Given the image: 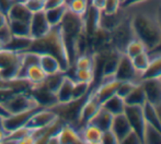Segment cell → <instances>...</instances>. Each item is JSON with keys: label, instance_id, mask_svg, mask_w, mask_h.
Listing matches in <instances>:
<instances>
[{"label": "cell", "instance_id": "cell-1", "mask_svg": "<svg viewBox=\"0 0 161 144\" xmlns=\"http://www.w3.org/2000/svg\"><path fill=\"white\" fill-rule=\"evenodd\" d=\"M161 0H145L142 3L125 8L129 12L135 36L146 45L148 51L161 45V28L157 18V8Z\"/></svg>", "mask_w": 161, "mask_h": 144}, {"label": "cell", "instance_id": "cell-2", "mask_svg": "<svg viewBox=\"0 0 161 144\" xmlns=\"http://www.w3.org/2000/svg\"><path fill=\"white\" fill-rule=\"evenodd\" d=\"M128 11V10H127ZM135 37V33L131 28L129 12L114 28L110 32V44L117 51L124 54L127 44Z\"/></svg>", "mask_w": 161, "mask_h": 144}, {"label": "cell", "instance_id": "cell-3", "mask_svg": "<svg viewBox=\"0 0 161 144\" xmlns=\"http://www.w3.org/2000/svg\"><path fill=\"white\" fill-rule=\"evenodd\" d=\"M21 53L9 48L0 50V76L3 81H9L17 76L20 69Z\"/></svg>", "mask_w": 161, "mask_h": 144}, {"label": "cell", "instance_id": "cell-4", "mask_svg": "<svg viewBox=\"0 0 161 144\" xmlns=\"http://www.w3.org/2000/svg\"><path fill=\"white\" fill-rule=\"evenodd\" d=\"M3 104L10 115L23 111L26 109H31V108L43 107L42 105L38 104V102L34 96L28 95L23 92L13 93L6 102H3Z\"/></svg>", "mask_w": 161, "mask_h": 144}, {"label": "cell", "instance_id": "cell-5", "mask_svg": "<svg viewBox=\"0 0 161 144\" xmlns=\"http://www.w3.org/2000/svg\"><path fill=\"white\" fill-rule=\"evenodd\" d=\"M114 78L119 82H124V81H130L135 83L142 82V73L136 70L130 58L127 57L125 54H121Z\"/></svg>", "mask_w": 161, "mask_h": 144}, {"label": "cell", "instance_id": "cell-6", "mask_svg": "<svg viewBox=\"0 0 161 144\" xmlns=\"http://www.w3.org/2000/svg\"><path fill=\"white\" fill-rule=\"evenodd\" d=\"M124 115L127 118L129 126L131 130L139 136L142 143L145 128H146V120L144 117L142 106H136V105H126L124 109Z\"/></svg>", "mask_w": 161, "mask_h": 144}, {"label": "cell", "instance_id": "cell-7", "mask_svg": "<svg viewBox=\"0 0 161 144\" xmlns=\"http://www.w3.org/2000/svg\"><path fill=\"white\" fill-rule=\"evenodd\" d=\"M58 118L57 114L54 111L52 108L48 107H43L36 110L30 118V120L26 123V127L32 131V130L43 129V128L47 127L51 123H53L56 119Z\"/></svg>", "mask_w": 161, "mask_h": 144}, {"label": "cell", "instance_id": "cell-8", "mask_svg": "<svg viewBox=\"0 0 161 144\" xmlns=\"http://www.w3.org/2000/svg\"><path fill=\"white\" fill-rule=\"evenodd\" d=\"M40 108H43V107L31 108V109H26V110H23V111L9 115L8 117L2 119V128L9 133V132L14 131V130L19 129V128H21V127H25L28 121L30 120V118L32 117V115L36 110L40 109Z\"/></svg>", "mask_w": 161, "mask_h": 144}, {"label": "cell", "instance_id": "cell-9", "mask_svg": "<svg viewBox=\"0 0 161 144\" xmlns=\"http://www.w3.org/2000/svg\"><path fill=\"white\" fill-rule=\"evenodd\" d=\"M51 28L52 26L49 25L46 17H45L44 10L33 13L30 20V36L33 39L45 36Z\"/></svg>", "mask_w": 161, "mask_h": 144}, {"label": "cell", "instance_id": "cell-10", "mask_svg": "<svg viewBox=\"0 0 161 144\" xmlns=\"http://www.w3.org/2000/svg\"><path fill=\"white\" fill-rule=\"evenodd\" d=\"M119 81L115 80V78H108V79H102L100 81L99 85L93 90L90 91L93 96L100 102V104L102 105V103L105 102L108 98H110L111 96L116 94V90L119 86Z\"/></svg>", "mask_w": 161, "mask_h": 144}, {"label": "cell", "instance_id": "cell-11", "mask_svg": "<svg viewBox=\"0 0 161 144\" xmlns=\"http://www.w3.org/2000/svg\"><path fill=\"white\" fill-rule=\"evenodd\" d=\"M101 108V104L100 102L93 96V94L91 92H89V94L86 97L85 102H83L82 106L80 109V114H79L78 118V125H81V127H83L85 125H87L91 118L97 114V110Z\"/></svg>", "mask_w": 161, "mask_h": 144}, {"label": "cell", "instance_id": "cell-12", "mask_svg": "<svg viewBox=\"0 0 161 144\" xmlns=\"http://www.w3.org/2000/svg\"><path fill=\"white\" fill-rule=\"evenodd\" d=\"M142 85L144 87L146 100L153 105H157L161 103V79L153 78L145 79L142 81Z\"/></svg>", "mask_w": 161, "mask_h": 144}, {"label": "cell", "instance_id": "cell-13", "mask_svg": "<svg viewBox=\"0 0 161 144\" xmlns=\"http://www.w3.org/2000/svg\"><path fill=\"white\" fill-rule=\"evenodd\" d=\"M110 130L114 133V136H116L117 142L122 143L124 138L131 131V128H130V126H129V122H128L127 118L125 117V115H124V112L123 114H119V115L113 116Z\"/></svg>", "mask_w": 161, "mask_h": 144}, {"label": "cell", "instance_id": "cell-14", "mask_svg": "<svg viewBox=\"0 0 161 144\" xmlns=\"http://www.w3.org/2000/svg\"><path fill=\"white\" fill-rule=\"evenodd\" d=\"M38 64H40L41 68L44 70V72L47 74V75L58 73V72H65L59 60H58L55 56L52 55V54H49V53L40 54Z\"/></svg>", "mask_w": 161, "mask_h": 144}, {"label": "cell", "instance_id": "cell-15", "mask_svg": "<svg viewBox=\"0 0 161 144\" xmlns=\"http://www.w3.org/2000/svg\"><path fill=\"white\" fill-rule=\"evenodd\" d=\"M58 143L60 144H79L82 143L79 131L70 123H64L57 133Z\"/></svg>", "mask_w": 161, "mask_h": 144}, {"label": "cell", "instance_id": "cell-16", "mask_svg": "<svg viewBox=\"0 0 161 144\" xmlns=\"http://www.w3.org/2000/svg\"><path fill=\"white\" fill-rule=\"evenodd\" d=\"M78 131L80 133L82 143L101 144L103 131L100 128H97V126L92 125V123H87L83 127H81L80 130H78Z\"/></svg>", "mask_w": 161, "mask_h": 144}, {"label": "cell", "instance_id": "cell-17", "mask_svg": "<svg viewBox=\"0 0 161 144\" xmlns=\"http://www.w3.org/2000/svg\"><path fill=\"white\" fill-rule=\"evenodd\" d=\"M32 14L33 13L29 10L24 2H13L7 12V18L8 20L30 22Z\"/></svg>", "mask_w": 161, "mask_h": 144}, {"label": "cell", "instance_id": "cell-18", "mask_svg": "<svg viewBox=\"0 0 161 144\" xmlns=\"http://www.w3.org/2000/svg\"><path fill=\"white\" fill-rule=\"evenodd\" d=\"M74 83H75L74 79H72L71 76H68L65 74L59 87H58L57 91L55 92L57 103H59V104H65V103H68V102H70V100H72Z\"/></svg>", "mask_w": 161, "mask_h": 144}, {"label": "cell", "instance_id": "cell-19", "mask_svg": "<svg viewBox=\"0 0 161 144\" xmlns=\"http://www.w3.org/2000/svg\"><path fill=\"white\" fill-rule=\"evenodd\" d=\"M46 76L47 74L45 73L38 64L28 67L25 70V74H24V79H26V81L30 83L31 87H33V89H37V87L42 86Z\"/></svg>", "mask_w": 161, "mask_h": 144}, {"label": "cell", "instance_id": "cell-20", "mask_svg": "<svg viewBox=\"0 0 161 144\" xmlns=\"http://www.w3.org/2000/svg\"><path fill=\"white\" fill-rule=\"evenodd\" d=\"M112 119H113V115L101 106V108L97 110V114L92 117L91 120L88 123H92V125L97 126V128H100L102 131H106V130H108L111 128Z\"/></svg>", "mask_w": 161, "mask_h": 144}, {"label": "cell", "instance_id": "cell-21", "mask_svg": "<svg viewBox=\"0 0 161 144\" xmlns=\"http://www.w3.org/2000/svg\"><path fill=\"white\" fill-rule=\"evenodd\" d=\"M101 106L103 107L104 109L108 110V112H111L113 116H115V115L123 114L126 104H125L124 98H122L121 96L115 94V95L111 96L110 98H108L105 102L102 103Z\"/></svg>", "mask_w": 161, "mask_h": 144}, {"label": "cell", "instance_id": "cell-22", "mask_svg": "<svg viewBox=\"0 0 161 144\" xmlns=\"http://www.w3.org/2000/svg\"><path fill=\"white\" fill-rule=\"evenodd\" d=\"M124 100L126 105H136V106H142L147 102L142 82L134 86V89L129 92V94L124 98Z\"/></svg>", "mask_w": 161, "mask_h": 144}, {"label": "cell", "instance_id": "cell-23", "mask_svg": "<svg viewBox=\"0 0 161 144\" xmlns=\"http://www.w3.org/2000/svg\"><path fill=\"white\" fill-rule=\"evenodd\" d=\"M66 10H67V6L60 7H56V8H52V9H46L44 10L45 12V17H46L47 21H48L49 25L53 28V26H58L62 21L63 17H64Z\"/></svg>", "mask_w": 161, "mask_h": 144}, {"label": "cell", "instance_id": "cell-24", "mask_svg": "<svg viewBox=\"0 0 161 144\" xmlns=\"http://www.w3.org/2000/svg\"><path fill=\"white\" fill-rule=\"evenodd\" d=\"M8 24H9V26H10L11 33H12L13 36H19V37H31L30 36V22L8 20Z\"/></svg>", "mask_w": 161, "mask_h": 144}, {"label": "cell", "instance_id": "cell-25", "mask_svg": "<svg viewBox=\"0 0 161 144\" xmlns=\"http://www.w3.org/2000/svg\"><path fill=\"white\" fill-rule=\"evenodd\" d=\"M142 111H144V117H145V120H146V123L153 126L156 129L161 131V125L159 122V119H158L155 106L153 104H150V103L146 102L142 105Z\"/></svg>", "mask_w": 161, "mask_h": 144}, {"label": "cell", "instance_id": "cell-26", "mask_svg": "<svg viewBox=\"0 0 161 144\" xmlns=\"http://www.w3.org/2000/svg\"><path fill=\"white\" fill-rule=\"evenodd\" d=\"M144 51H148L146 45H145L139 38H137L135 36V37L127 44L124 54H125L127 57L133 58V57H135V56L139 55L140 53H144Z\"/></svg>", "mask_w": 161, "mask_h": 144}, {"label": "cell", "instance_id": "cell-27", "mask_svg": "<svg viewBox=\"0 0 161 144\" xmlns=\"http://www.w3.org/2000/svg\"><path fill=\"white\" fill-rule=\"evenodd\" d=\"M96 64V57L94 54H82L76 57L74 61L75 69H93Z\"/></svg>", "mask_w": 161, "mask_h": 144}, {"label": "cell", "instance_id": "cell-28", "mask_svg": "<svg viewBox=\"0 0 161 144\" xmlns=\"http://www.w3.org/2000/svg\"><path fill=\"white\" fill-rule=\"evenodd\" d=\"M66 6L68 10L71 11L72 13L79 17H83L89 8L90 1L89 0H67Z\"/></svg>", "mask_w": 161, "mask_h": 144}, {"label": "cell", "instance_id": "cell-29", "mask_svg": "<svg viewBox=\"0 0 161 144\" xmlns=\"http://www.w3.org/2000/svg\"><path fill=\"white\" fill-rule=\"evenodd\" d=\"M72 79L77 82H83L92 85L96 80V74L93 69H75Z\"/></svg>", "mask_w": 161, "mask_h": 144}, {"label": "cell", "instance_id": "cell-30", "mask_svg": "<svg viewBox=\"0 0 161 144\" xmlns=\"http://www.w3.org/2000/svg\"><path fill=\"white\" fill-rule=\"evenodd\" d=\"M131 62H133L134 67L139 73H144L145 70L148 68L149 62H150V55H149V51H144V53H140L139 55L135 56V57L130 58Z\"/></svg>", "mask_w": 161, "mask_h": 144}, {"label": "cell", "instance_id": "cell-31", "mask_svg": "<svg viewBox=\"0 0 161 144\" xmlns=\"http://www.w3.org/2000/svg\"><path fill=\"white\" fill-rule=\"evenodd\" d=\"M142 143H155L161 144V131L156 129L155 127L146 123L145 128L144 138H142Z\"/></svg>", "mask_w": 161, "mask_h": 144}, {"label": "cell", "instance_id": "cell-32", "mask_svg": "<svg viewBox=\"0 0 161 144\" xmlns=\"http://www.w3.org/2000/svg\"><path fill=\"white\" fill-rule=\"evenodd\" d=\"M90 87H91V85L88 83L75 81L74 90H72V100H80V98L86 97L89 94Z\"/></svg>", "mask_w": 161, "mask_h": 144}, {"label": "cell", "instance_id": "cell-33", "mask_svg": "<svg viewBox=\"0 0 161 144\" xmlns=\"http://www.w3.org/2000/svg\"><path fill=\"white\" fill-rule=\"evenodd\" d=\"M136 84H138V83L130 82V81H124V82H119V86H117V90H116V94L119 96H121L122 98H125L126 96L129 94V92L134 89V86H135Z\"/></svg>", "mask_w": 161, "mask_h": 144}, {"label": "cell", "instance_id": "cell-34", "mask_svg": "<svg viewBox=\"0 0 161 144\" xmlns=\"http://www.w3.org/2000/svg\"><path fill=\"white\" fill-rule=\"evenodd\" d=\"M122 8L121 0H104L102 11L105 13H115Z\"/></svg>", "mask_w": 161, "mask_h": 144}, {"label": "cell", "instance_id": "cell-35", "mask_svg": "<svg viewBox=\"0 0 161 144\" xmlns=\"http://www.w3.org/2000/svg\"><path fill=\"white\" fill-rule=\"evenodd\" d=\"M24 3L32 13L44 10V1L42 0H26Z\"/></svg>", "mask_w": 161, "mask_h": 144}, {"label": "cell", "instance_id": "cell-36", "mask_svg": "<svg viewBox=\"0 0 161 144\" xmlns=\"http://www.w3.org/2000/svg\"><path fill=\"white\" fill-rule=\"evenodd\" d=\"M12 33H11L10 30V26H9L8 23L3 24V25L0 26V39L4 43V44H8L9 42L11 40L12 38Z\"/></svg>", "mask_w": 161, "mask_h": 144}, {"label": "cell", "instance_id": "cell-37", "mask_svg": "<svg viewBox=\"0 0 161 144\" xmlns=\"http://www.w3.org/2000/svg\"><path fill=\"white\" fill-rule=\"evenodd\" d=\"M101 143L102 144H117L119 142H117V139H116V136H114V133L108 129V130H106V131H103V133H102Z\"/></svg>", "mask_w": 161, "mask_h": 144}, {"label": "cell", "instance_id": "cell-38", "mask_svg": "<svg viewBox=\"0 0 161 144\" xmlns=\"http://www.w3.org/2000/svg\"><path fill=\"white\" fill-rule=\"evenodd\" d=\"M122 143H129V144H136V143H142V140L139 139V136L131 130L127 136L124 138V140L122 141Z\"/></svg>", "mask_w": 161, "mask_h": 144}, {"label": "cell", "instance_id": "cell-39", "mask_svg": "<svg viewBox=\"0 0 161 144\" xmlns=\"http://www.w3.org/2000/svg\"><path fill=\"white\" fill-rule=\"evenodd\" d=\"M66 4V0H44V10Z\"/></svg>", "mask_w": 161, "mask_h": 144}, {"label": "cell", "instance_id": "cell-40", "mask_svg": "<svg viewBox=\"0 0 161 144\" xmlns=\"http://www.w3.org/2000/svg\"><path fill=\"white\" fill-rule=\"evenodd\" d=\"M18 143L19 144H35L36 140H35V138H34V136L32 134V132L30 131L29 133H26L25 136H22V138L18 141Z\"/></svg>", "mask_w": 161, "mask_h": 144}, {"label": "cell", "instance_id": "cell-41", "mask_svg": "<svg viewBox=\"0 0 161 144\" xmlns=\"http://www.w3.org/2000/svg\"><path fill=\"white\" fill-rule=\"evenodd\" d=\"M145 0H124L122 2V8H129V7L136 6L138 3H142Z\"/></svg>", "mask_w": 161, "mask_h": 144}, {"label": "cell", "instance_id": "cell-42", "mask_svg": "<svg viewBox=\"0 0 161 144\" xmlns=\"http://www.w3.org/2000/svg\"><path fill=\"white\" fill-rule=\"evenodd\" d=\"M7 138H8V132H7L1 126V127H0V143H6Z\"/></svg>", "mask_w": 161, "mask_h": 144}, {"label": "cell", "instance_id": "cell-43", "mask_svg": "<svg viewBox=\"0 0 161 144\" xmlns=\"http://www.w3.org/2000/svg\"><path fill=\"white\" fill-rule=\"evenodd\" d=\"M8 23V18H7V14L0 11V26L3 25V24Z\"/></svg>", "mask_w": 161, "mask_h": 144}, {"label": "cell", "instance_id": "cell-44", "mask_svg": "<svg viewBox=\"0 0 161 144\" xmlns=\"http://www.w3.org/2000/svg\"><path fill=\"white\" fill-rule=\"evenodd\" d=\"M155 106V109H156V112H157V116H158V119H159V122L161 125V103L160 104H157V105H153Z\"/></svg>", "mask_w": 161, "mask_h": 144}, {"label": "cell", "instance_id": "cell-45", "mask_svg": "<svg viewBox=\"0 0 161 144\" xmlns=\"http://www.w3.org/2000/svg\"><path fill=\"white\" fill-rule=\"evenodd\" d=\"M157 18H158V22L160 24V28H161V1L158 4V8H157Z\"/></svg>", "mask_w": 161, "mask_h": 144}, {"label": "cell", "instance_id": "cell-46", "mask_svg": "<svg viewBox=\"0 0 161 144\" xmlns=\"http://www.w3.org/2000/svg\"><path fill=\"white\" fill-rule=\"evenodd\" d=\"M3 48H6V44H4L1 39H0V50H2Z\"/></svg>", "mask_w": 161, "mask_h": 144}, {"label": "cell", "instance_id": "cell-47", "mask_svg": "<svg viewBox=\"0 0 161 144\" xmlns=\"http://www.w3.org/2000/svg\"><path fill=\"white\" fill-rule=\"evenodd\" d=\"M12 2H25L26 0H11Z\"/></svg>", "mask_w": 161, "mask_h": 144}, {"label": "cell", "instance_id": "cell-48", "mask_svg": "<svg viewBox=\"0 0 161 144\" xmlns=\"http://www.w3.org/2000/svg\"><path fill=\"white\" fill-rule=\"evenodd\" d=\"M1 126H2V119L0 118V127H1Z\"/></svg>", "mask_w": 161, "mask_h": 144}, {"label": "cell", "instance_id": "cell-49", "mask_svg": "<svg viewBox=\"0 0 161 144\" xmlns=\"http://www.w3.org/2000/svg\"><path fill=\"white\" fill-rule=\"evenodd\" d=\"M121 1H122V2H123V1H124V0H121Z\"/></svg>", "mask_w": 161, "mask_h": 144}, {"label": "cell", "instance_id": "cell-50", "mask_svg": "<svg viewBox=\"0 0 161 144\" xmlns=\"http://www.w3.org/2000/svg\"><path fill=\"white\" fill-rule=\"evenodd\" d=\"M42 1H44V0H42Z\"/></svg>", "mask_w": 161, "mask_h": 144}, {"label": "cell", "instance_id": "cell-51", "mask_svg": "<svg viewBox=\"0 0 161 144\" xmlns=\"http://www.w3.org/2000/svg\"><path fill=\"white\" fill-rule=\"evenodd\" d=\"M89 1H91V0H89Z\"/></svg>", "mask_w": 161, "mask_h": 144}, {"label": "cell", "instance_id": "cell-52", "mask_svg": "<svg viewBox=\"0 0 161 144\" xmlns=\"http://www.w3.org/2000/svg\"><path fill=\"white\" fill-rule=\"evenodd\" d=\"M160 79H161V76H160Z\"/></svg>", "mask_w": 161, "mask_h": 144}]
</instances>
